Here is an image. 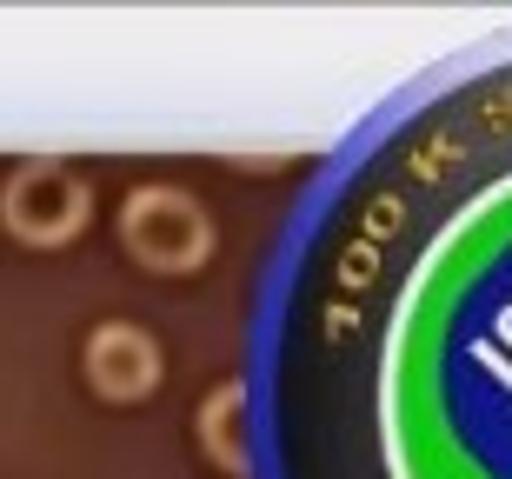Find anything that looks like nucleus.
I'll return each mask as SVG.
<instances>
[{
    "label": "nucleus",
    "instance_id": "nucleus-2",
    "mask_svg": "<svg viewBox=\"0 0 512 479\" xmlns=\"http://www.w3.org/2000/svg\"><path fill=\"white\" fill-rule=\"evenodd\" d=\"M94 220V187L67 160H20L0 187V227L20 247H67Z\"/></svg>",
    "mask_w": 512,
    "mask_h": 479
},
{
    "label": "nucleus",
    "instance_id": "nucleus-1",
    "mask_svg": "<svg viewBox=\"0 0 512 479\" xmlns=\"http://www.w3.org/2000/svg\"><path fill=\"white\" fill-rule=\"evenodd\" d=\"M120 247H127L133 267L160 273V280H180V273L207 267L213 220H207V207H200L187 187L147 180V187H133L127 207H120Z\"/></svg>",
    "mask_w": 512,
    "mask_h": 479
},
{
    "label": "nucleus",
    "instance_id": "nucleus-4",
    "mask_svg": "<svg viewBox=\"0 0 512 479\" xmlns=\"http://www.w3.org/2000/svg\"><path fill=\"white\" fill-rule=\"evenodd\" d=\"M200 453L227 479H247L253 473V453H247V386L240 380H220L207 386V400H200Z\"/></svg>",
    "mask_w": 512,
    "mask_h": 479
},
{
    "label": "nucleus",
    "instance_id": "nucleus-3",
    "mask_svg": "<svg viewBox=\"0 0 512 479\" xmlns=\"http://www.w3.org/2000/svg\"><path fill=\"white\" fill-rule=\"evenodd\" d=\"M80 373H87V386H94L107 406H140L160 386V346H153L147 326L133 320H107L87 333V346H80Z\"/></svg>",
    "mask_w": 512,
    "mask_h": 479
}]
</instances>
